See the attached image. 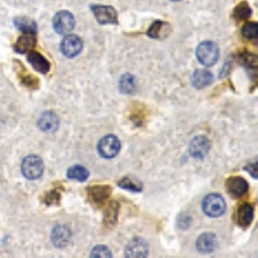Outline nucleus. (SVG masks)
Instances as JSON below:
<instances>
[{"instance_id":"423d86ee","label":"nucleus","mask_w":258,"mask_h":258,"mask_svg":"<svg viewBox=\"0 0 258 258\" xmlns=\"http://www.w3.org/2000/svg\"><path fill=\"white\" fill-rule=\"evenodd\" d=\"M91 11L93 12L96 19L98 21L101 25H107V23H118V15L115 12L114 8L107 7V5H97V4H92Z\"/></svg>"},{"instance_id":"f257e3e1","label":"nucleus","mask_w":258,"mask_h":258,"mask_svg":"<svg viewBox=\"0 0 258 258\" xmlns=\"http://www.w3.org/2000/svg\"><path fill=\"white\" fill-rule=\"evenodd\" d=\"M197 61L203 66H212L218 61L220 57V48L216 43L213 42H203L199 44L196 49Z\"/></svg>"},{"instance_id":"9b49d317","label":"nucleus","mask_w":258,"mask_h":258,"mask_svg":"<svg viewBox=\"0 0 258 258\" xmlns=\"http://www.w3.org/2000/svg\"><path fill=\"white\" fill-rule=\"evenodd\" d=\"M217 248V238L212 232H205L196 240V249L200 253H212Z\"/></svg>"},{"instance_id":"f03ea898","label":"nucleus","mask_w":258,"mask_h":258,"mask_svg":"<svg viewBox=\"0 0 258 258\" xmlns=\"http://www.w3.org/2000/svg\"><path fill=\"white\" fill-rule=\"evenodd\" d=\"M21 169L23 177H26L27 179H38L42 177L44 172V164L39 156L30 155L23 159Z\"/></svg>"},{"instance_id":"aec40b11","label":"nucleus","mask_w":258,"mask_h":258,"mask_svg":"<svg viewBox=\"0 0 258 258\" xmlns=\"http://www.w3.org/2000/svg\"><path fill=\"white\" fill-rule=\"evenodd\" d=\"M15 25L18 30L23 31L25 34H36V31H38L36 22L29 17H17L15 18Z\"/></svg>"},{"instance_id":"9d476101","label":"nucleus","mask_w":258,"mask_h":258,"mask_svg":"<svg viewBox=\"0 0 258 258\" xmlns=\"http://www.w3.org/2000/svg\"><path fill=\"white\" fill-rule=\"evenodd\" d=\"M226 189H227L228 194L234 197H240L245 195L249 189L248 186V182L242 177H232V178H228L227 182H226Z\"/></svg>"},{"instance_id":"412c9836","label":"nucleus","mask_w":258,"mask_h":258,"mask_svg":"<svg viewBox=\"0 0 258 258\" xmlns=\"http://www.w3.org/2000/svg\"><path fill=\"white\" fill-rule=\"evenodd\" d=\"M89 177V172L87 171V168L81 167V165H74L67 171V178L75 179V181H80L83 182Z\"/></svg>"},{"instance_id":"f3484780","label":"nucleus","mask_w":258,"mask_h":258,"mask_svg":"<svg viewBox=\"0 0 258 258\" xmlns=\"http://www.w3.org/2000/svg\"><path fill=\"white\" fill-rule=\"evenodd\" d=\"M213 81L212 72H209L208 70H197L194 72L193 78H191V84L196 89H201V88L208 87Z\"/></svg>"},{"instance_id":"2eb2a0df","label":"nucleus","mask_w":258,"mask_h":258,"mask_svg":"<svg viewBox=\"0 0 258 258\" xmlns=\"http://www.w3.org/2000/svg\"><path fill=\"white\" fill-rule=\"evenodd\" d=\"M38 126L43 132H52L54 129H57L58 116L52 111H47L39 118Z\"/></svg>"},{"instance_id":"1a4fd4ad","label":"nucleus","mask_w":258,"mask_h":258,"mask_svg":"<svg viewBox=\"0 0 258 258\" xmlns=\"http://www.w3.org/2000/svg\"><path fill=\"white\" fill-rule=\"evenodd\" d=\"M148 253V245L144 239L136 238L130 240L126 248V256L132 258H142L146 257Z\"/></svg>"},{"instance_id":"0eeeda50","label":"nucleus","mask_w":258,"mask_h":258,"mask_svg":"<svg viewBox=\"0 0 258 258\" xmlns=\"http://www.w3.org/2000/svg\"><path fill=\"white\" fill-rule=\"evenodd\" d=\"M83 49V43L79 36L76 35H67L61 43L62 53L68 58H72L78 56Z\"/></svg>"},{"instance_id":"6ab92c4d","label":"nucleus","mask_w":258,"mask_h":258,"mask_svg":"<svg viewBox=\"0 0 258 258\" xmlns=\"http://www.w3.org/2000/svg\"><path fill=\"white\" fill-rule=\"evenodd\" d=\"M35 46H36L35 34H25L18 39V42L16 43L15 49L18 53H26V52H30Z\"/></svg>"},{"instance_id":"cd10ccee","label":"nucleus","mask_w":258,"mask_h":258,"mask_svg":"<svg viewBox=\"0 0 258 258\" xmlns=\"http://www.w3.org/2000/svg\"><path fill=\"white\" fill-rule=\"evenodd\" d=\"M58 201H60V194H58L57 191L53 190L47 194L46 196L47 204H58Z\"/></svg>"},{"instance_id":"39448f33","label":"nucleus","mask_w":258,"mask_h":258,"mask_svg":"<svg viewBox=\"0 0 258 258\" xmlns=\"http://www.w3.org/2000/svg\"><path fill=\"white\" fill-rule=\"evenodd\" d=\"M97 150H98L99 155L105 159H113L120 151V141L113 134L105 136L99 140Z\"/></svg>"},{"instance_id":"a878e982","label":"nucleus","mask_w":258,"mask_h":258,"mask_svg":"<svg viewBox=\"0 0 258 258\" xmlns=\"http://www.w3.org/2000/svg\"><path fill=\"white\" fill-rule=\"evenodd\" d=\"M257 32H258V27L257 23H247V25H244L243 30H242V34H243L244 38L249 39V40H253V39L257 38Z\"/></svg>"},{"instance_id":"393cba45","label":"nucleus","mask_w":258,"mask_h":258,"mask_svg":"<svg viewBox=\"0 0 258 258\" xmlns=\"http://www.w3.org/2000/svg\"><path fill=\"white\" fill-rule=\"evenodd\" d=\"M252 15V9L249 8L247 3H240L238 7L235 8V11H234V16H235L236 19H247L249 18Z\"/></svg>"},{"instance_id":"bb28decb","label":"nucleus","mask_w":258,"mask_h":258,"mask_svg":"<svg viewBox=\"0 0 258 258\" xmlns=\"http://www.w3.org/2000/svg\"><path fill=\"white\" fill-rule=\"evenodd\" d=\"M91 257H93V258H96V257H99V258L111 257V252H110V249H109L107 247H105V245H98V247H96L95 249L92 251Z\"/></svg>"},{"instance_id":"4be33fe9","label":"nucleus","mask_w":258,"mask_h":258,"mask_svg":"<svg viewBox=\"0 0 258 258\" xmlns=\"http://www.w3.org/2000/svg\"><path fill=\"white\" fill-rule=\"evenodd\" d=\"M119 87H120V91L123 93H133L134 89H136V80H134V76L133 75H123L122 79H120V83H119Z\"/></svg>"},{"instance_id":"dca6fc26","label":"nucleus","mask_w":258,"mask_h":258,"mask_svg":"<svg viewBox=\"0 0 258 258\" xmlns=\"http://www.w3.org/2000/svg\"><path fill=\"white\" fill-rule=\"evenodd\" d=\"M27 60H29L30 64L36 71L42 72V74H47V72L49 71L50 64L43 54L38 53V52H30L29 56H27Z\"/></svg>"},{"instance_id":"5701e85b","label":"nucleus","mask_w":258,"mask_h":258,"mask_svg":"<svg viewBox=\"0 0 258 258\" xmlns=\"http://www.w3.org/2000/svg\"><path fill=\"white\" fill-rule=\"evenodd\" d=\"M118 185L122 187V189L133 191V193H141V191H142V185H141L140 181L129 178V177H126V178L120 179V181L118 182Z\"/></svg>"},{"instance_id":"a211bd4d","label":"nucleus","mask_w":258,"mask_h":258,"mask_svg":"<svg viewBox=\"0 0 258 258\" xmlns=\"http://www.w3.org/2000/svg\"><path fill=\"white\" fill-rule=\"evenodd\" d=\"M169 31H171L169 23L164 22V21H155L148 29L147 35L152 39H160L167 36L169 34Z\"/></svg>"},{"instance_id":"6e6552de","label":"nucleus","mask_w":258,"mask_h":258,"mask_svg":"<svg viewBox=\"0 0 258 258\" xmlns=\"http://www.w3.org/2000/svg\"><path fill=\"white\" fill-rule=\"evenodd\" d=\"M210 148V142L205 136H196L191 140L190 154L195 159H203L208 154Z\"/></svg>"},{"instance_id":"f8f14e48","label":"nucleus","mask_w":258,"mask_h":258,"mask_svg":"<svg viewBox=\"0 0 258 258\" xmlns=\"http://www.w3.org/2000/svg\"><path fill=\"white\" fill-rule=\"evenodd\" d=\"M111 189L105 185H96L88 189V196L95 204H102L109 199Z\"/></svg>"},{"instance_id":"20e7f679","label":"nucleus","mask_w":258,"mask_h":258,"mask_svg":"<svg viewBox=\"0 0 258 258\" xmlns=\"http://www.w3.org/2000/svg\"><path fill=\"white\" fill-rule=\"evenodd\" d=\"M74 26H75V17L71 12L61 11L54 16L53 27L57 34L68 35L74 30Z\"/></svg>"},{"instance_id":"c85d7f7f","label":"nucleus","mask_w":258,"mask_h":258,"mask_svg":"<svg viewBox=\"0 0 258 258\" xmlns=\"http://www.w3.org/2000/svg\"><path fill=\"white\" fill-rule=\"evenodd\" d=\"M23 80V84L26 85V87H30L32 88V89H35V88H38V80L35 79L34 76H31V75H27L25 76V78H22Z\"/></svg>"},{"instance_id":"b1692460","label":"nucleus","mask_w":258,"mask_h":258,"mask_svg":"<svg viewBox=\"0 0 258 258\" xmlns=\"http://www.w3.org/2000/svg\"><path fill=\"white\" fill-rule=\"evenodd\" d=\"M118 214H119V205L118 203H111L110 205H109V208H107L106 213H105V224L107 225V226H111V225L115 224V221H116V218H118Z\"/></svg>"},{"instance_id":"c756f323","label":"nucleus","mask_w":258,"mask_h":258,"mask_svg":"<svg viewBox=\"0 0 258 258\" xmlns=\"http://www.w3.org/2000/svg\"><path fill=\"white\" fill-rule=\"evenodd\" d=\"M172 1H179V0H172Z\"/></svg>"},{"instance_id":"4468645a","label":"nucleus","mask_w":258,"mask_h":258,"mask_svg":"<svg viewBox=\"0 0 258 258\" xmlns=\"http://www.w3.org/2000/svg\"><path fill=\"white\" fill-rule=\"evenodd\" d=\"M255 217V209L251 204H242L236 212V221L242 227H247L252 224Z\"/></svg>"},{"instance_id":"7ed1b4c3","label":"nucleus","mask_w":258,"mask_h":258,"mask_svg":"<svg viewBox=\"0 0 258 258\" xmlns=\"http://www.w3.org/2000/svg\"><path fill=\"white\" fill-rule=\"evenodd\" d=\"M226 210V203H225L224 197L218 195V194H210L203 200V212L208 217H216L222 216Z\"/></svg>"},{"instance_id":"ddd939ff","label":"nucleus","mask_w":258,"mask_h":258,"mask_svg":"<svg viewBox=\"0 0 258 258\" xmlns=\"http://www.w3.org/2000/svg\"><path fill=\"white\" fill-rule=\"evenodd\" d=\"M70 238H71V232L66 226H62V225L56 226L52 231V243L54 247L64 248L68 244Z\"/></svg>"}]
</instances>
